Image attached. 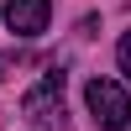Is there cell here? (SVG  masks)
I'll return each mask as SVG.
<instances>
[{"label": "cell", "instance_id": "cell-1", "mask_svg": "<svg viewBox=\"0 0 131 131\" xmlns=\"http://www.w3.org/2000/svg\"><path fill=\"white\" fill-rule=\"evenodd\" d=\"M84 105H89L94 126H105V131H126L131 126V94L115 79H89L84 84Z\"/></svg>", "mask_w": 131, "mask_h": 131}, {"label": "cell", "instance_id": "cell-2", "mask_svg": "<svg viewBox=\"0 0 131 131\" xmlns=\"http://www.w3.org/2000/svg\"><path fill=\"white\" fill-rule=\"evenodd\" d=\"M21 110H26L31 121L52 126V121L63 115V73H58V68H47V73H42V84H31V89L21 94Z\"/></svg>", "mask_w": 131, "mask_h": 131}, {"label": "cell", "instance_id": "cell-3", "mask_svg": "<svg viewBox=\"0 0 131 131\" xmlns=\"http://www.w3.org/2000/svg\"><path fill=\"white\" fill-rule=\"evenodd\" d=\"M52 16V0H5V26L16 37H42Z\"/></svg>", "mask_w": 131, "mask_h": 131}, {"label": "cell", "instance_id": "cell-4", "mask_svg": "<svg viewBox=\"0 0 131 131\" xmlns=\"http://www.w3.org/2000/svg\"><path fill=\"white\" fill-rule=\"evenodd\" d=\"M115 63H121V73L131 79V31H126L121 42H115Z\"/></svg>", "mask_w": 131, "mask_h": 131}, {"label": "cell", "instance_id": "cell-5", "mask_svg": "<svg viewBox=\"0 0 131 131\" xmlns=\"http://www.w3.org/2000/svg\"><path fill=\"white\" fill-rule=\"evenodd\" d=\"M5 73H10V63H5V58H0V79H5Z\"/></svg>", "mask_w": 131, "mask_h": 131}]
</instances>
